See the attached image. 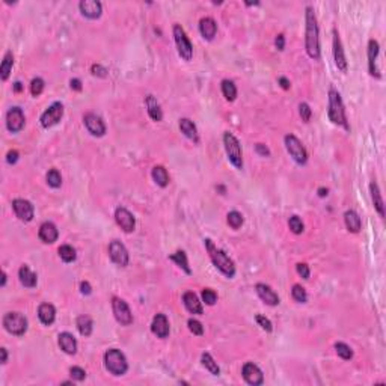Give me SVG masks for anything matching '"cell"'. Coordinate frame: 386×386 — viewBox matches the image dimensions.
Segmentation results:
<instances>
[{"mask_svg":"<svg viewBox=\"0 0 386 386\" xmlns=\"http://www.w3.org/2000/svg\"><path fill=\"white\" fill-rule=\"evenodd\" d=\"M18 151H15V149H12V151H9L8 152V156H6V162L9 163V165H14V163H17L18 162Z\"/></svg>","mask_w":386,"mask_h":386,"instance_id":"cell-52","label":"cell"},{"mask_svg":"<svg viewBox=\"0 0 386 386\" xmlns=\"http://www.w3.org/2000/svg\"><path fill=\"white\" fill-rule=\"evenodd\" d=\"M202 300L205 302V305L213 306L216 303V300H218V294H216V293L210 288H204L202 290Z\"/></svg>","mask_w":386,"mask_h":386,"instance_id":"cell-47","label":"cell"},{"mask_svg":"<svg viewBox=\"0 0 386 386\" xmlns=\"http://www.w3.org/2000/svg\"><path fill=\"white\" fill-rule=\"evenodd\" d=\"M3 326L9 333L21 336L27 331V318L21 312H8L3 317Z\"/></svg>","mask_w":386,"mask_h":386,"instance_id":"cell-6","label":"cell"},{"mask_svg":"<svg viewBox=\"0 0 386 386\" xmlns=\"http://www.w3.org/2000/svg\"><path fill=\"white\" fill-rule=\"evenodd\" d=\"M199 32L205 39L211 41L216 37V32H218V24L211 17H205L199 21Z\"/></svg>","mask_w":386,"mask_h":386,"instance_id":"cell-24","label":"cell"},{"mask_svg":"<svg viewBox=\"0 0 386 386\" xmlns=\"http://www.w3.org/2000/svg\"><path fill=\"white\" fill-rule=\"evenodd\" d=\"M201 361H202V365L208 369L213 376H219L221 374V368H219L218 362L211 358L210 353H202V358H201Z\"/></svg>","mask_w":386,"mask_h":386,"instance_id":"cell-36","label":"cell"},{"mask_svg":"<svg viewBox=\"0 0 386 386\" xmlns=\"http://www.w3.org/2000/svg\"><path fill=\"white\" fill-rule=\"evenodd\" d=\"M187 326H189V329H190V332H192L193 335H202V333H204V326H202V323L198 321V320H195V318H190V320L187 321Z\"/></svg>","mask_w":386,"mask_h":386,"instance_id":"cell-46","label":"cell"},{"mask_svg":"<svg viewBox=\"0 0 386 386\" xmlns=\"http://www.w3.org/2000/svg\"><path fill=\"white\" fill-rule=\"evenodd\" d=\"M12 65H14V56H12V52H6L5 56H3V60H2V65H0V77H2V80H8V77L12 71Z\"/></svg>","mask_w":386,"mask_h":386,"instance_id":"cell-34","label":"cell"},{"mask_svg":"<svg viewBox=\"0 0 386 386\" xmlns=\"http://www.w3.org/2000/svg\"><path fill=\"white\" fill-rule=\"evenodd\" d=\"M255 290L258 293V296L259 299L264 302L266 305H270V306H276V305H279V296L276 294V293L266 284H257L255 285Z\"/></svg>","mask_w":386,"mask_h":386,"instance_id":"cell-19","label":"cell"},{"mask_svg":"<svg viewBox=\"0 0 386 386\" xmlns=\"http://www.w3.org/2000/svg\"><path fill=\"white\" fill-rule=\"evenodd\" d=\"M21 89H23V86H21L20 82H15V83H14V91H15V92H20Z\"/></svg>","mask_w":386,"mask_h":386,"instance_id":"cell-60","label":"cell"},{"mask_svg":"<svg viewBox=\"0 0 386 386\" xmlns=\"http://www.w3.org/2000/svg\"><path fill=\"white\" fill-rule=\"evenodd\" d=\"M243 379L252 386H259L264 382V374L254 362H246L243 365Z\"/></svg>","mask_w":386,"mask_h":386,"instance_id":"cell-14","label":"cell"},{"mask_svg":"<svg viewBox=\"0 0 386 386\" xmlns=\"http://www.w3.org/2000/svg\"><path fill=\"white\" fill-rule=\"evenodd\" d=\"M299 113H300L302 121L310 122V119H311V116H312V110H311L310 104H308V103H300V104H299Z\"/></svg>","mask_w":386,"mask_h":386,"instance_id":"cell-45","label":"cell"},{"mask_svg":"<svg viewBox=\"0 0 386 386\" xmlns=\"http://www.w3.org/2000/svg\"><path fill=\"white\" fill-rule=\"evenodd\" d=\"M70 374H71V377H73L74 380H77V382H82V380H85V377H86L85 369L80 368V367H73V368H70Z\"/></svg>","mask_w":386,"mask_h":386,"instance_id":"cell-49","label":"cell"},{"mask_svg":"<svg viewBox=\"0 0 386 386\" xmlns=\"http://www.w3.org/2000/svg\"><path fill=\"white\" fill-rule=\"evenodd\" d=\"M12 208H14V213L15 216L23 221V222H30L34 219V205L29 202L27 199H14L12 201Z\"/></svg>","mask_w":386,"mask_h":386,"instance_id":"cell-12","label":"cell"},{"mask_svg":"<svg viewBox=\"0 0 386 386\" xmlns=\"http://www.w3.org/2000/svg\"><path fill=\"white\" fill-rule=\"evenodd\" d=\"M79 8H80V12L85 15L86 18H91V20H95V18H100L101 17V12H103V5L98 0H82L79 3Z\"/></svg>","mask_w":386,"mask_h":386,"instance_id":"cell-18","label":"cell"},{"mask_svg":"<svg viewBox=\"0 0 386 386\" xmlns=\"http://www.w3.org/2000/svg\"><path fill=\"white\" fill-rule=\"evenodd\" d=\"M333 59H335V65L338 67V70L346 73L347 71V60H346L343 44H341V38H339V34L336 32V29H333Z\"/></svg>","mask_w":386,"mask_h":386,"instance_id":"cell-17","label":"cell"},{"mask_svg":"<svg viewBox=\"0 0 386 386\" xmlns=\"http://www.w3.org/2000/svg\"><path fill=\"white\" fill-rule=\"evenodd\" d=\"M183 302H184V306H186V310H187L190 314L201 315V314L204 312V310H202V303L199 302L198 296L195 294L193 291H186V293H184Z\"/></svg>","mask_w":386,"mask_h":386,"instance_id":"cell-23","label":"cell"},{"mask_svg":"<svg viewBox=\"0 0 386 386\" xmlns=\"http://www.w3.org/2000/svg\"><path fill=\"white\" fill-rule=\"evenodd\" d=\"M255 151L259 154V156H262V157H269L270 156V149L264 144H257L255 145Z\"/></svg>","mask_w":386,"mask_h":386,"instance_id":"cell-51","label":"cell"},{"mask_svg":"<svg viewBox=\"0 0 386 386\" xmlns=\"http://www.w3.org/2000/svg\"><path fill=\"white\" fill-rule=\"evenodd\" d=\"M38 317H39V320H41L42 324H45V326H50V324L56 318V310H55V306L50 305V303H41L39 308H38Z\"/></svg>","mask_w":386,"mask_h":386,"instance_id":"cell-25","label":"cell"},{"mask_svg":"<svg viewBox=\"0 0 386 386\" xmlns=\"http://www.w3.org/2000/svg\"><path fill=\"white\" fill-rule=\"evenodd\" d=\"M204 243H205V248L208 251V255L213 261V264L216 266V269H218L221 273H223L226 277H234L236 266H234L233 259H231L222 249L216 248V244L210 239H205Z\"/></svg>","mask_w":386,"mask_h":386,"instance_id":"cell-2","label":"cell"},{"mask_svg":"<svg viewBox=\"0 0 386 386\" xmlns=\"http://www.w3.org/2000/svg\"><path fill=\"white\" fill-rule=\"evenodd\" d=\"M379 56V42L376 39H369L368 42V71L376 79H380V73L376 68V59Z\"/></svg>","mask_w":386,"mask_h":386,"instance_id":"cell-21","label":"cell"},{"mask_svg":"<svg viewBox=\"0 0 386 386\" xmlns=\"http://www.w3.org/2000/svg\"><path fill=\"white\" fill-rule=\"evenodd\" d=\"M59 347L67 354H75L77 351V341L70 332H62L59 335Z\"/></svg>","mask_w":386,"mask_h":386,"instance_id":"cell-27","label":"cell"},{"mask_svg":"<svg viewBox=\"0 0 386 386\" xmlns=\"http://www.w3.org/2000/svg\"><path fill=\"white\" fill-rule=\"evenodd\" d=\"M18 277H20V282L27 287V288H34L37 287V282H38V276L29 269V266L23 264L18 270Z\"/></svg>","mask_w":386,"mask_h":386,"instance_id":"cell-28","label":"cell"},{"mask_svg":"<svg viewBox=\"0 0 386 386\" xmlns=\"http://www.w3.org/2000/svg\"><path fill=\"white\" fill-rule=\"evenodd\" d=\"M38 236H39V239H41L42 243L52 244V243H55V241L57 240L59 233H57V228H56L55 223H52V222H44V223L39 226V233H38Z\"/></svg>","mask_w":386,"mask_h":386,"instance_id":"cell-22","label":"cell"},{"mask_svg":"<svg viewBox=\"0 0 386 386\" xmlns=\"http://www.w3.org/2000/svg\"><path fill=\"white\" fill-rule=\"evenodd\" d=\"M255 320H257V323L259 324L261 326V329H264L266 332H272L273 331V326H272V321L267 318V317H264V315H257L255 317Z\"/></svg>","mask_w":386,"mask_h":386,"instance_id":"cell-48","label":"cell"},{"mask_svg":"<svg viewBox=\"0 0 386 386\" xmlns=\"http://www.w3.org/2000/svg\"><path fill=\"white\" fill-rule=\"evenodd\" d=\"M275 44H276V49L277 50H284V47H285V37L282 34H279V35L276 37V39H275Z\"/></svg>","mask_w":386,"mask_h":386,"instance_id":"cell-53","label":"cell"},{"mask_svg":"<svg viewBox=\"0 0 386 386\" xmlns=\"http://www.w3.org/2000/svg\"><path fill=\"white\" fill-rule=\"evenodd\" d=\"M335 350H336V354L339 358H343L344 361H349L353 358V350L346 344V343H336L335 344Z\"/></svg>","mask_w":386,"mask_h":386,"instance_id":"cell-40","label":"cell"},{"mask_svg":"<svg viewBox=\"0 0 386 386\" xmlns=\"http://www.w3.org/2000/svg\"><path fill=\"white\" fill-rule=\"evenodd\" d=\"M180 130L184 133V136L189 137L190 141H193V142H198V141H199L196 126L193 124V121H192V119H189V118H183V119H180Z\"/></svg>","mask_w":386,"mask_h":386,"instance_id":"cell-29","label":"cell"},{"mask_svg":"<svg viewBox=\"0 0 386 386\" xmlns=\"http://www.w3.org/2000/svg\"><path fill=\"white\" fill-rule=\"evenodd\" d=\"M296 270L297 273L303 277V279H310V266L305 264V262H299V264L296 266Z\"/></svg>","mask_w":386,"mask_h":386,"instance_id":"cell-50","label":"cell"},{"mask_svg":"<svg viewBox=\"0 0 386 386\" xmlns=\"http://www.w3.org/2000/svg\"><path fill=\"white\" fill-rule=\"evenodd\" d=\"M151 175H152V180L156 181V184H157V186H160V187H166L167 184H169V175H167V171H166V169H165L163 166H160V165L152 167Z\"/></svg>","mask_w":386,"mask_h":386,"instance_id":"cell-32","label":"cell"},{"mask_svg":"<svg viewBox=\"0 0 386 386\" xmlns=\"http://www.w3.org/2000/svg\"><path fill=\"white\" fill-rule=\"evenodd\" d=\"M228 225L234 229H239L243 225V216L239 211H229L228 213Z\"/></svg>","mask_w":386,"mask_h":386,"instance_id":"cell-42","label":"cell"},{"mask_svg":"<svg viewBox=\"0 0 386 386\" xmlns=\"http://www.w3.org/2000/svg\"><path fill=\"white\" fill-rule=\"evenodd\" d=\"M284 141H285L287 151L290 152L293 160H294L297 165H305L308 162V152H306L305 147L302 145L299 139L294 134H287L284 137Z\"/></svg>","mask_w":386,"mask_h":386,"instance_id":"cell-7","label":"cell"},{"mask_svg":"<svg viewBox=\"0 0 386 386\" xmlns=\"http://www.w3.org/2000/svg\"><path fill=\"white\" fill-rule=\"evenodd\" d=\"M147 107H148V115L151 116V119H154V121H162V118H163V112H162V109H160V104H159V101L154 98L152 95H148L147 97Z\"/></svg>","mask_w":386,"mask_h":386,"instance_id":"cell-31","label":"cell"},{"mask_svg":"<svg viewBox=\"0 0 386 386\" xmlns=\"http://www.w3.org/2000/svg\"><path fill=\"white\" fill-rule=\"evenodd\" d=\"M169 259H172L175 264L178 266V267H181L184 272H186L187 275H190L192 273V270H190V267H189V261H187V255H186V252L184 251H177L174 255H171L169 257Z\"/></svg>","mask_w":386,"mask_h":386,"instance_id":"cell-35","label":"cell"},{"mask_svg":"<svg viewBox=\"0 0 386 386\" xmlns=\"http://www.w3.org/2000/svg\"><path fill=\"white\" fill-rule=\"evenodd\" d=\"M344 222H346V226L347 229L350 231V233H359L361 228H362V221L359 218V214L356 211H353V210H347L344 213Z\"/></svg>","mask_w":386,"mask_h":386,"instance_id":"cell-26","label":"cell"},{"mask_svg":"<svg viewBox=\"0 0 386 386\" xmlns=\"http://www.w3.org/2000/svg\"><path fill=\"white\" fill-rule=\"evenodd\" d=\"M45 178H47L49 186L53 187V189L60 187V184H62V177H60L57 169H50V171L47 172V177H45Z\"/></svg>","mask_w":386,"mask_h":386,"instance_id":"cell-39","label":"cell"},{"mask_svg":"<svg viewBox=\"0 0 386 386\" xmlns=\"http://www.w3.org/2000/svg\"><path fill=\"white\" fill-rule=\"evenodd\" d=\"M222 94L228 101H234L237 97V86L234 85V82L223 80L222 82Z\"/></svg>","mask_w":386,"mask_h":386,"instance_id":"cell-37","label":"cell"},{"mask_svg":"<svg viewBox=\"0 0 386 386\" xmlns=\"http://www.w3.org/2000/svg\"><path fill=\"white\" fill-rule=\"evenodd\" d=\"M106 73H107V71H106L101 65H92V74L100 75V77H104Z\"/></svg>","mask_w":386,"mask_h":386,"instance_id":"cell-54","label":"cell"},{"mask_svg":"<svg viewBox=\"0 0 386 386\" xmlns=\"http://www.w3.org/2000/svg\"><path fill=\"white\" fill-rule=\"evenodd\" d=\"M174 38L177 42V49H178L180 56L184 60H190L193 56V45H192L190 39L187 38L186 32H184V29L180 24L174 26Z\"/></svg>","mask_w":386,"mask_h":386,"instance_id":"cell-8","label":"cell"},{"mask_svg":"<svg viewBox=\"0 0 386 386\" xmlns=\"http://www.w3.org/2000/svg\"><path fill=\"white\" fill-rule=\"evenodd\" d=\"M328 115L329 119L333 122V124L343 126L346 130H350L349 122H347V116H346V109L344 104L341 100V95L339 92L333 88L329 89V109H328Z\"/></svg>","mask_w":386,"mask_h":386,"instance_id":"cell-3","label":"cell"},{"mask_svg":"<svg viewBox=\"0 0 386 386\" xmlns=\"http://www.w3.org/2000/svg\"><path fill=\"white\" fill-rule=\"evenodd\" d=\"M59 257L62 258V261H65V262H73L75 259L77 254H75V249L73 248V246L64 244L59 248Z\"/></svg>","mask_w":386,"mask_h":386,"instance_id":"cell-38","label":"cell"},{"mask_svg":"<svg viewBox=\"0 0 386 386\" xmlns=\"http://www.w3.org/2000/svg\"><path fill=\"white\" fill-rule=\"evenodd\" d=\"M223 145H225V151H226V156H228L229 162L233 163L234 167L241 169L243 167V156H241V147H240L239 139L233 133L225 131Z\"/></svg>","mask_w":386,"mask_h":386,"instance_id":"cell-5","label":"cell"},{"mask_svg":"<svg viewBox=\"0 0 386 386\" xmlns=\"http://www.w3.org/2000/svg\"><path fill=\"white\" fill-rule=\"evenodd\" d=\"M328 193H329V190H328V189H324V187H320V189H318V196H320V198L328 196Z\"/></svg>","mask_w":386,"mask_h":386,"instance_id":"cell-59","label":"cell"},{"mask_svg":"<svg viewBox=\"0 0 386 386\" xmlns=\"http://www.w3.org/2000/svg\"><path fill=\"white\" fill-rule=\"evenodd\" d=\"M62 116H64V104L56 101L41 115V118H39L41 126L44 129H50V127L56 126L57 122L62 119Z\"/></svg>","mask_w":386,"mask_h":386,"instance_id":"cell-9","label":"cell"},{"mask_svg":"<svg viewBox=\"0 0 386 386\" xmlns=\"http://www.w3.org/2000/svg\"><path fill=\"white\" fill-rule=\"evenodd\" d=\"M305 49L311 59H320V41H318V24L315 12L311 6H306V30H305Z\"/></svg>","mask_w":386,"mask_h":386,"instance_id":"cell-1","label":"cell"},{"mask_svg":"<svg viewBox=\"0 0 386 386\" xmlns=\"http://www.w3.org/2000/svg\"><path fill=\"white\" fill-rule=\"evenodd\" d=\"M106 369L113 376H124L129 369V362L126 354L118 349H109L104 353Z\"/></svg>","mask_w":386,"mask_h":386,"instance_id":"cell-4","label":"cell"},{"mask_svg":"<svg viewBox=\"0 0 386 386\" xmlns=\"http://www.w3.org/2000/svg\"><path fill=\"white\" fill-rule=\"evenodd\" d=\"M77 329H79L80 335L83 336H89L92 333V328H94V323H92V318L89 315H79L75 320Z\"/></svg>","mask_w":386,"mask_h":386,"instance_id":"cell-33","label":"cell"},{"mask_svg":"<svg viewBox=\"0 0 386 386\" xmlns=\"http://www.w3.org/2000/svg\"><path fill=\"white\" fill-rule=\"evenodd\" d=\"M5 284H6V273L3 272L2 273V287H5Z\"/></svg>","mask_w":386,"mask_h":386,"instance_id":"cell-61","label":"cell"},{"mask_svg":"<svg viewBox=\"0 0 386 386\" xmlns=\"http://www.w3.org/2000/svg\"><path fill=\"white\" fill-rule=\"evenodd\" d=\"M112 310H113V315H115L116 321L121 323L122 326H129V324L133 323V314H131L130 306L127 305L126 300H122L119 297H113L112 299Z\"/></svg>","mask_w":386,"mask_h":386,"instance_id":"cell-10","label":"cell"},{"mask_svg":"<svg viewBox=\"0 0 386 386\" xmlns=\"http://www.w3.org/2000/svg\"><path fill=\"white\" fill-rule=\"evenodd\" d=\"M24 113L20 107H11L6 113V127L11 133H18L24 127Z\"/></svg>","mask_w":386,"mask_h":386,"instance_id":"cell-13","label":"cell"},{"mask_svg":"<svg viewBox=\"0 0 386 386\" xmlns=\"http://www.w3.org/2000/svg\"><path fill=\"white\" fill-rule=\"evenodd\" d=\"M151 331L157 338H167L169 335V321L165 314H157L152 318Z\"/></svg>","mask_w":386,"mask_h":386,"instance_id":"cell-20","label":"cell"},{"mask_svg":"<svg viewBox=\"0 0 386 386\" xmlns=\"http://www.w3.org/2000/svg\"><path fill=\"white\" fill-rule=\"evenodd\" d=\"M83 122L88 129V131L92 134V136H97V137H101L104 136L106 133V126L104 122L100 116H97L95 113H86L83 116Z\"/></svg>","mask_w":386,"mask_h":386,"instance_id":"cell-15","label":"cell"},{"mask_svg":"<svg viewBox=\"0 0 386 386\" xmlns=\"http://www.w3.org/2000/svg\"><path fill=\"white\" fill-rule=\"evenodd\" d=\"M288 226L294 234H302L303 229H305V225H303V222L299 216H291L290 221H288Z\"/></svg>","mask_w":386,"mask_h":386,"instance_id":"cell-43","label":"cell"},{"mask_svg":"<svg viewBox=\"0 0 386 386\" xmlns=\"http://www.w3.org/2000/svg\"><path fill=\"white\" fill-rule=\"evenodd\" d=\"M42 91H44V80L42 79L37 77V79L30 82V94H32L34 97H38Z\"/></svg>","mask_w":386,"mask_h":386,"instance_id":"cell-44","label":"cell"},{"mask_svg":"<svg viewBox=\"0 0 386 386\" xmlns=\"http://www.w3.org/2000/svg\"><path fill=\"white\" fill-rule=\"evenodd\" d=\"M279 85L282 86V89H290V80L285 79V77H279Z\"/></svg>","mask_w":386,"mask_h":386,"instance_id":"cell-57","label":"cell"},{"mask_svg":"<svg viewBox=\"0 0 386 386\" xmlns=\"http://www.w3.org/2000/svg\"><path fill=\"white\" fill-rule=\"evenodd\" d=\"M70 85H71V89L74 91H82V82L79 79H71Z\"/></svg>","mask_w":386,"mask_h":386,"instance_id":"cell-56","label":"cell"},{"mask_svg":"<svg viewBox=\"0 0 386 386\" xmlns=\"http://www.w3.org/2000/svg\"><path fill=\"white\" fill-rule=\"evenodd\" d=\"M80 291H82V294H91L92 293V288H91V285H89V282H86V281H83L82 284H80Z\"/></svg>","mask_w":386,"mask_h":386,"instance_id":"cell-55","label":"cell"},{"mask_svg":"<svg viewBox=\"0 0 386 386\" xmlns=\"http://www.w3.org/2000/svg\"><path fill=\"white\" fill-rule=\"evenodd\" d=\"M0 353H2V364H6V361H8V351H6V349L2 347V349H0Z\"/></svg>","mask_w":386,"mask_h":386,"instance_id":"cell-58","label":"cell"},{"mask_svg":"<svg viewBox=\"0 0 386 386\" xmlns=\"http://www.w3.org/2000/svg\"><path fill=\"white\" fill-rule=\"evenodd\" d=\"M291 296H293V299H294L296 302H299V303H305V302L308 300L306 290H305L302 285H299V284L293 285V290H291Z\"/></svg>","mask_w":386,"mask_h":386,"instance_id":"cell-41","label":"cell"},{"mask_svg":"<svg viewBox=\"0 0 386 386\" xmlns=\"http://www.w3.org/2000/svg\"><path fill=\"white\" fill-rule=\"evenodd\" d=\"M109 255L112 261L119 267H126L129 264V251L124 244L118 240L110 241L109 244Z\"/></svg>","mask_w":386,"mask_h":386,"instance_id":"cell-11","label":"cell"},{"mask_svg":"<svg viewBox=\"0 0 386 386\" xmlns=\"http://www.w3.org/2000/svg\"><path fill=\"white\" fill-rule=\"evenodd\" d=\"M369 192H371V198H373V204L377 210V213L382 216H385V205H383V199H382V193L379 190V186H377V183L373 181L371 184H369Z\"/></svg>","mask_w":386,"mask_h":386,"instance_id":"cell-30","label":"cell"},{"mask_svg":"<svg viewBox=\"0 0 386 386\" xmlns=\"http://www.w3.org/2000/svg\"><path fill=\"white\" fill-rule=\"evenodd\" d=\"M115 219H116V223L126 231V233H133L134 231V226H136V221H134V216L124 207H118L116 211H115Z\"/></svg>","mask_w":386,"mask_h":386,"instance_id":"cell-16","label":"cell"}]
</instances>
